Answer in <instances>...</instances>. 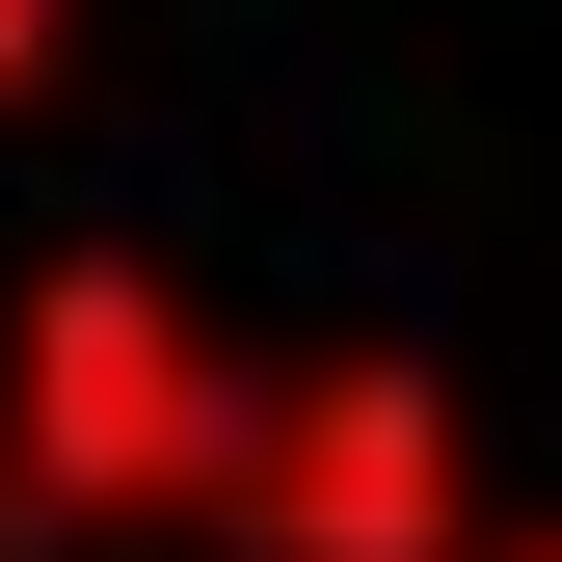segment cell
I'll list each match as a JSON object with an SVG mask.
<instances>
[{"label":"cell","mask_w":562,"mask_h":562,"mask_svg":"<svg viewBox=\"0 0 562 562\" xmlns=\"http://www.w3.org/2000/svg\"><path fill=\"white\" fill-rule=\"evenodd\" d=\"M215 536L241 562H482V429L429 348H295L215 456Z\"/></svg>","instance_id":"cell-2"},{"label":"cell","mask_w":562,"mask_h":562,"mask_svg":"<svg viewBox=\"0 0 562 562\" xmlns=\"http://www.w3.org/2000/svg\"><path fill=\"white\" fill-rule=\"evenodd\" d=\"M241 402H268V348H215L134 241H54L0 295V456L54 482V536H215Z\"/></svg>","instance_id":"cell-1"},{"label":"cell","mask_w":562,"mask_h":562,"mask_svg":"<svg viewBox=\"0 0 562 562\" xmlns=\"http://www.w3.org/2000/svg\"><path fill=\"white\" fill-rule=\"evenodd\" d=\"M482 562H562V509H482Z\"/></svg>","instance_id":"cell-5"},{"label":"cell","mask_w":562,"mask_h":562,"mask_svg":"<svg viewBox=\"0 0 562 562\" xmlns=\"http://www.w3.org/2000/svg\"><path fill=\"white\" fill-rule=\"evenodd\" d=\"M54 54H81V0H0V108H27V81H54Z\"/></svg>","instance_id":"cell-3"},{"label":"cell","mask_w":562,"mask_h":562,"mask_svg":"<svg viewBox=\"0 0 562 562\" xmlns=\"http://www.w3.org/2000/svg\"><path fill=\"white\" fill-rule=\"evenodd\" d=\"M0 562H81V536H54V482H27V456H0Z\"/></svg>","instance_id":"cell-4"}]
</instances>
